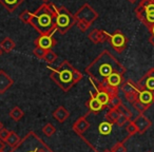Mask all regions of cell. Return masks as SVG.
I'll return each mask as SVG.
<instances>
[{
  "label": "cell",
  "instance_id": "cell-1",
  "mask_svg": "<svg viewBox=\"0 0 154 152\" xmlns=\"http://www.w3.org/2000/svg\"><path fill=\"white\" fill-rule=\"evenodd\" d=\"M86 73L94 82H103L113 73H126V68L109 51H103L88 67Z\"/></svg>",
  "mask_w": 154,
  "mask_h": 152
},
{
  "label": "cell",
  "instance_id": "cell-2",
  "mask_svg": "<svg viewBox=\"0 0 154 152\" xmlns=\"http://www.w3.org/2000/svg\"><path fill=\"white\" fill-rule=\"evenodd\" d=\"M48 69L51 71V79L64 92H69L74 85L78 84L84 77L82 73L68 60H63L57 68L49 66Z\"/></svg>",
  "mask_w": 154,
  "mask_h": 152
},
{
  "label": "cell",
  "instance_id": "cell-3",
  "mask_svg": "<svg viewBox=\"0 0 154 152\" xmlns=\"http://www.w3.org/2000/svg\"><path fill=\"white\" fill-rule=\"evenodd\" d=\"M40 35H51L56 30V5L43 3L33 13L30 23Z\"/></svg>",
  "mask_w": 154,
  "mask_h": 152
},
{
  "label": "cell",
  "instance_id": "cell-4",
  "mask_svg": "<svg viewBox=\"0 0 154 152\" xmlns=\"http://www.w3.org/2000/svg\"><path fill=\"white\" fill-rule=\"evenodd\" d=\"M14 152H54L38 135L33 131H30L20 144L13 149Z\"/></svg>",
  "mask_w": 154,
  "mask_h": 152
},
{
  "label": "cell",
  "instance_id": "cell-5",
  "mask_svg": "<svg viewBox=\"0 0 154 152\" xmlns=\"http://www.w3.org/2000/svg\"><path fill=\"white\" fill-rule=\"evenodd\" d=\"M135 15L149 30L154 26V0H140L135 8Z\"/></svg>",
  "mask_w": 154,
  "mask_h": 152
},
{
  "label": "cell",
  "instance_id": "cell-6",
  "mask_svg": "<svg viewBox=\"0 0 154 152\" xmlns=\"http://www.w3.org/2000/svg\"><path fill=\"white\" fill-rule=\"evenodd\" d=\"M76 24L74 15L66 7H56V30L64 35L73 26Z\"/></svg>",
  "mask_w": 154,
  "mask_h": 152
},
{
  "label": "cell",
  "instance_id": "cell-7",
  "mask_svg": "<svg viewBox=\"0 0 154 152\" xmlns=\"http://www.w3.org/2000/svg\"><path fill=\"white\" fill-rule=\"evenodd\" d=\"M76 23H86L91 26V24L98 18V13L91 7L89 3H85L74 15Z\"/></svg>",
  "mask_w": 154,
  "mask_h": 152
},
{
  "label": "cell",
  "instance_id": "cell-8",
  "mask_svg": "<svg viewBox=\"0 0 154 152\" xmlns=\"http://www.w3.org/2000/svg\"><path fill=\"white\" fill-rule=\"evenodd\" d=\"M107 40L110 42V45H112L114 50L117 53L122 54V52L126 50L127 45H128V37L126 36L124 32H122L120 30L115 31L112 34H107Z\"/></svg>",
  "mask_w": 154,
  "mask_h": 152
},
{
  "label": "cell",
  "instance_id": "cell-9",
  "mask_svg": "<svg viewBox=\"0 0 154 152\" xmlns=\"http://www.w3.org/2000/svg\"><path fill=\"white\" fill-rule=\"evenodd\" d=\"M122 91L124 93L126 99L130 104H133L134 101H136L138 99V88H137L136 82H134L133 80L128 79L125 80L122 84Z\"/></svg>",
  "mask_w": 154,
  "mask_h": 152
},
{
  "label": "cell",
  "instance_id": "cell-10",
  "mask_svg": "<svg viewBox=\"0 0 154 152\" xmlns=\"http://www.w3.org/2000/svg\"><path fill=\"white\" fill-rule=\"evenodd\" d=\"M136 85L138 90H149L154 92V67L143 75Z\"/></svg>",
  "mask_w": 154,
  "mask_h": 152
},
{
  "label": "cell",
  "instance_id": "cell-11",
  "mask_svg": "<svg viewBox=\"0 0 154 152\" xmlns=\"http://www.w3.org/2000/svg\"><path fill=\"white\" fill-rule=\"evenodd\" d=\"M56 39L54 38L53 34L51 35H40L39 37H37L34 41L35 47H39L41 49L45 50V51H49L52 50L56 45Z\"/></svg>",
  "mask_w": 154,
  "mask_h": 152
},
{
  "label": "cell",
  "instance_id": "cell-12",
  "mask_svg": "<svg viewBox=\"0 0 154 152\" xmlns=\"http://www.w3.org/2000/svg\"><path fill=\"white\" fill-rule=\"evenodd\" d=\"M132 120L135 124V126H136L139 134H143V133L147 130H149L150 127L152 126V122L147 116L143 115V114H138V115Z\"/></svg>",
  "mask_w": 154,
  "mask_h": 152
},
{
  "label": "cell",
  "instance_id": "cell-13",
  "mask_svg": "<svg viewBox=\"0 0 154 152\" xmlns=\"http://www.w3.org/2000/svg\"><path fill=\"white\" fill-rule=\"evenodd\" d=\"M89 127H90V123L87 119V115H85V116H80V117L73 124L72 129L77 135L82 136L84 133L89 129Z\"/></svg>",
  "mask_w": 154,
  "mask_h": 152
},
{
  "label": "cell",
  "instance_id": "cell-14",
  "mask_svg": "<svg viewBox=\"0 0 154 152\" xmlns=\"http://www.w3.org/2000/svg\"><path fill=\"white\" fill-rule=\"evenodd\" d=\"M107 34L108 32L103 30H98V29H94L90 32V34L88 35V38L90 39L91 42H93L94 45H98V43H103L105 41H107Z\"/></svg>",
  "mask_w": 154,
  "mask_h": 152
},
{
  "label": "cell",
  "instance_id": "cell-15",
  "mask_svg": "<svg viewBox=\"0 0 154 152\" xmlns=\"http://www.w3.org/2000/svg\"><path fill=\"white\" fill-rule=\"evenodd\" d=\"M14 84V80L5 71L0 70V94L5 93Z\"/></svg>",
  "mask_w": 154,
  "mask_h": 152
},
{
  "label": "cell",
  "instance_id": "cell-16",
  "mask_svg": "<svg viewBox=\"0 0 154 152\" xmlns=\"http://www.w3.org/2000/svg\"><path fill=\"white\" fill-rule=\"evenodd\" d=\"M90 99H89L88 101L86 103V106L88 107L89 109V113H99V112H101V110H103L105 108H103V106L101 105L100 103H99L98 101H97L96 98L94 97V95L92 94V93L90 92Z\"/></svg>",
  "mask_w": 154,
  "mask_h": 152
},
{
  "label": "cell",
  "instance_id": "cell-17",
  "mask_svg": "<svg viewBox=\"0 0 154 152\" xmlns=\"http://www.w3.org/2000/svg\"><path fill=\"white\" fill-rule=\"evenodd\" d=\"M138 101L145 105L151 106L154 103V92L149 90H139Z\"/></svg>",
  "mask_w": 154,
  "mask_h": 152
},
{
  "label": "cell",
  "instance_id": "cell-18",
  "mask_svg": "<svg viewBox=\"0 0 154 152\" xmlns=\"http://www.w3.org/2000/svg\"><path fill=\"white\" fill-rule=\"evenodd\" d=\"M23 2L24 0H0V5H2L9 13H13Z\"/></svg>",
  "mask_w": 154,
  "mask_h": 152
},
{
  "label": "cell",
  "instance_id": "cell-19",
  "mask_svg": "<svg viewBox=\"0 0 154 152\" xmlns=\"http://www.w3.org/2000/svg\"><path fill=\"white\" fill-rule=\"evenodd\" d=\"M70 116V112L63 107V106H59L56 110L53 112V117L57 120L58 123H64Z\"/></svg>",
  "mask_w": 154,
  "mask_h": 152
},
{
  "label": "cell",
  "instance_id": "cell-20",
  "mask_svg": "<svg viewBox=\"0 0 154 152\" xmlns=\"http://www.w3.org/2000/svg\"><path fill=\"white\" fill-rule=\"evenodd\" d=\"M106 82H107L110 86L118 88V87L122 86V84L125 82L124 74H122V73H113V74H111L109 77L106 79Z\"/></svg>",
  "mask_w": 154,
  "mask_h": 152
},
{
  "label": "cell",
  "instance_id": "cell-21",
  "mask_svg": "<svg viewBox=\"0 0 154 152\" xmlns=\"http://www.w3.org/2000/svg\"><path fill=\"white\" fill-rule=\"evenodd\" d=\"M20 141H21V138L19 137V135L16 132H14V131H11L9 137H8L7 141H5V144H8V146L11 147L12 149H15L20 144Z\"/></svg>",
  "mask_w": 154,
  "mask_h": 152
},
{
  "label": "cell",
  "instance_id": "cell-22",
  "mask_svg": "<svg viewBox=\"0 0 154 152\" xmlns=\"http://www.w3.org/2000/svg\"><path fill=\"white\" fill-rule=\"evenodd\" d=\"M16 47V42L10 37H5L1 42H0V48L3 50V52L5 53H10L12 52Z\"/></svg>",
  "mask_w": 154,
  "mask_h": 152
},
{
  "label": "cell",
  "instance_id": "cell-23",
  "mask_svg": "<svg viewBox=\"0 0 154 152\" xmlns=\"http://www.w3.org/2000/svg\"><path fill=\"white\" fill-rule=\"evenodd\" d=\"M120 116V113L118 112L117 109H113V108H110L108 110L107 114H106V120L109 123H111L112 125L116 124Z\"/></svg>",
  "mask_w": 154,
  "mask_h": 152
},
{
  "label": "cell",
  "instance_id": "cell-24",
  "mask_svg": "<svg viewBox=\"0 0 154 152\" xmlns=\"http://www.w3.org/2000/svg\"><path fill=\"white\" fill-rule=\"evenodd\" d=\"M99 85H100V87L103 89V90L106 91V92L109 94L110 97H114V96H118V88H115V87H112L110 86L109 84H108L107 82H98Z\"/></svg>",
  "mask_w": 154,
  "mask_h": 152
},
{
  "label": "cell",
  "instance_id": "cell-25",
  "mask_svg": "<svg viewBox=\"0 0 154 152\" xmlns=\"http://www.w3.org/2000/svg\"><path fill=\"white\" fill-rule=\"evenodd\" d=\"M24 116V112L20 109L19 107H14L13 109L10 111V117L14 120V122H19L21 118Z\"/></svg>",
  "mask_w": 154,
  "mask_h": 152
},
{
  "label": "cell",
  "instance_id": "cell-26",
  "mask_svg": "<svg viewBox=\"0 0 154 152\" xmlns=\"http://www.w3.org/2000/svg\"><path fill=\"white\" fill-rule=\"evenodd\" d=\"M112 126H113V125H112L111 123L107 122V120L100 123L98 126L99 133H100L101 135H109L110 133L112 132Z\"/></svg>",
  "mask_w": 154,
  "mask_h": 152
},
{
  "label": "cell",
  "instance_id": "cell-27",
  "mask_svg": "<svg viewBox=\"0 0 154 152\" xmlns=\"http://www.w3.org/2000/svg\"><path fill=\"white\" fill-rule=\"evenodd\" d=\"M132 105H133V107H134V109L138 112V114H143L150 108L149 105H145V104L140 103L138 99H137L136 101H134Z\"/></svg>",
  "mask_w": 154,
  "mask_h": 152
},
{
  "label": "cell",
  "instance_id": "cell-28",
  "mask_svg": "<svg viewBox=\"0 0 154 152\" xmlns=\"http://www.w3.org/2000/svg\"><path fill=\"white\" fill-rule=\"evenodd\" d=\"M118 112L120 113V115L125 116V117H127L129 120H132V117H133V114L132 112L129 110L128 107H126V106L124 105V104H122V105L119 106V107L117 108Z\"/></svg>",
  "mask_w": 154,
  "mask_h": 152
},
{
  "label": "cell",
  "instance_id": "cell-29",
  "mask_svg": "<svg viewBox=\"0 0 154 152\" xmlns=\"http://www.w3.org/2000/svg\"><path fill=\"white\" fill-rule=\"evenodd\" d=\"M56 59H57V54L54 51H52V50L47 51V53H45V58H43V60L49 64H54V62L56 61Z\"/></svg>",
  "mask_w": 154,
  "mask_h": 152
},
{
  "label": "cell",
  "instance_id": "cell-30",
  "mask_svg": "<svg viewBox=\"0 0 154 152\" xmlns=\"http://www.w3.org/2000/svg\"><path fill=\"white\" fill-rule=\"evenodd\" d=\"M42 132H43V134L47 135L48 137H51L55 134L56 129H55V127L51 124V123H48V124H45V127L42 128Z\"/></svg>",
  "mask_w": 154,
  "mask_h": 152
},
{
  "label": "cell",
  "instance_id": "cell-31",
  "mask_svg": "<svg viewBox=\"0 0 154 152\" xmlns=\"http://www.w3.org/2000/svg\"><path fill=\"white\" fill-rule=\"evenodd\" d=\"M126 130H127V132H128V138L133 136V135H135L136 133H138V130H137L136 126H135V124L133 123V120H130V122L127 124Z\"/></svg>",
  "mask_w": 154,
  "mask_h": 152
},
{
  "label": "cell",
  "instance_id": "cell-32",
  "mask_svg": "<svg viewBox=\"0 0 154 152\" xmlns=\"http://www.w3.org/2000/svg\"><path fill=\"white\" fill-rule=\"evenodd\" d=\"M32 16H33V13H31L28 10H26V11L20 13L19 19L21 20L22 22H24V23H30L31 19H32Z\"/></svg>",
  "mask_w": 154,
  "mask_h": 152
},
{
  "label": "cell",
  "instance_id": "cell-33",
  "mask_svg": "<svg viewBox=\"0 0 154 152\" xmlns=\"http://www.w3.org/2000/svg\"><path fill=\"white\" fill-rule=\"evenodd\" d=\"M128 139V137L127 138H125L124 141H118V143H116L115 145L112 147L111 151L112 152H127V148L125 147L124 143Z\"/></svg>",
  "mask_w": 154,
  "mask_h": 152
},
{
  "label": "cell",
  "instance_id": "cell-34",
  "mask_svg": "<svg viewBox=\"0 0 154 152\" xmlns=\"http://www.w3.org/2000/svg\"><path fill=\"white\" fill-rule=\"evenodd\" d=\"M122 104V99L119 98V96H114V97H111L110 99V108H113V109H117L120 105Z\"/></svg>",
  "mask_w": 154,
  "mask_h": 152
},
{
  "label": "cell",
  "instance_id": "cell-35",
  "mask_svg": "<svg viewBox=\"0 0 154 152\" xmlns=\"http://www.w3.org/2000/svg\"><path fill=\"white\" fill-rule=\"evenodd\" d=\"M45 53H47V51L41 49V48H39V47H35V49L33 50V54H34L37 58H39V59H43Z\"/></svg>",
  "mask_w": 154,
  "mask_h": 152
},
{
  "label": "cell",
  "instance_id": "cell-36",
  "mask_svg": "<svg viewBox=\"0 0 154 152\" xmlns=\"http://www.w3.org/2000/svg\"><path fill=\"white\" fill-rule=\"evenodd\" d=\"M10 132H11V131H9L8 129L2 128L1 130H0V139H1V141H5L8 137H9Z\"/></svg>",
  "mask_w": 154,
  "mask_h": 152
},
{
  "label": "cell",
  "instance_id": "cell-37",
  "mask_svg": "<svg viewBox=\"0 0 154 152\" xmlns=\"http://www.w3.org/2000/svg\"><path fill=\"white\" fill-rule=\"evenodd\" d=\"M129 122H130V120H129L128 118L125 117V116H122V115H120L119 118H118V120H117V123H116V125H117L118 127H122L126 124H128Z\"/></svg>",
  "mask_w": 154,
  "mask_h": 152
},
{
  "label": "cell",
  "instance_id": "cell-38",
  "mask_svg": "<svg viewBox=\"0 0 154 152\" xmlns=\"http://www.w3.org/2000/svg\"><path fill=\"white\" fill-rule=\"evenodd\" d=\"M5 148V141H3L0 139V152H3Z\"/></svg>",
  "mask_w": 154,
  "mask_h": 152
},
{
  "label": "cell",
  "instance_id": "cell-39",
  "mask_svg": "<svg viewBox=\"0 0 154 152\" xmlns=\"http://www.w3.org/2000/svg\"><path fill=\"white\" fill-rule=\"evenodd\" d=\"M149 42L154 47V36H153V35H151V36L149 37Z\"/></svg>",
  "mask_w": 154,
  "mask_h": 152
},
{
  "label": "cell",
  "instance_id": "cell-40",
  "mask_svg": "<svg viewBox=\"0 0 154 152\" xmlns=\"http://www.w3.org/2000/svg\"><path fill=\"white\" fill-rule=\"evenodd\" d=\"M148 31H149V32H150V34H151V35H153V36H154V26H152V28H150Z\"/></svg>",
  "mask_w": 154,
  "mask_h": 152
},
{
  "label": "cell",
  "instance_id": "cell-41",
  "mask_svg": "<svg viewBox=\"0 0 154 152\" xmlns=\"http://www.w3.org/2000/svg\"><path fill=\"white\" fill-rule=\"evenodd\" d=\"M128 1H129L130 3H135L136 1H138V0H128Z\"/></svg>",
  "mask_w": 154,
  "mask_h": 152
},
{
  "label": "cell",
  "instance_id": "cell-42",
  "mask_svg": "<svg viewBox=\"0 0 154 152\" xmlns=\"http://www.w3.org/2000/svg\"><path fill=\"white\" fill-rule=\"evenodd\" d=\"M42 1L45 3H50V2H51V0H42Z\"/></svg>",
  "mask_w": 154,
  "mask_h": 152
},
{
  "label": "cell",
  "instance_id": "cell-43",
  "mask_svg": "<svg viewBox=\"0 0 154 152\" xmlns=\"http://www.w3.org/2000/svg\"><path fill=\"white\" fill-rule=\"evenodd\" d=\"M2 128H5V127H3V125H2V123L0 122V130H1V129Z\"/></svg>",
  "mask_w": 154,
  "mask_h": 152
},
{
  "label": "cell",
  "instance_id": "cell-44",
  "mask_svg": "<svg viewBox=\"0 0 154 152\" xmlns=\"http://www.w3.org/2000/svg\"><path fill=\"white\" fill-rule=\"evenodd\" d=\"M2 54H3V50L1 49V48H0V56L2 55Z\"/></svg>",
  "mask_w": 154,
  "mask_h": 152
},
{
  "label": "cell",
  "instance_id": "cell-45",
  "mask_svg": "<svg viewBox=\"0 0 154 152\" xmlns=\"http://www.w3.org/2000/svg\"><path fill=\"white\" fill-rule=\"evenodd\" d=\"M103 152H112L111 150H109V149H106V150H103Z\"/></svg>",
  "mask_w": 154,
  "mask_h": 152
},
{
  "label": "cell",
  "instance_id": "cell-46",
  "mask_svg": "<svg viewBox=\"0 0 154 152\" xmlns=\"http://www.w3.org/2000/svg\"><path fill=\"white\" fill-rule=\"evenodd\" d=\"M148 152H151V151H148Z\"/></svg>",
  "mask_w": 154,
  "mask_h": 152
},
{
  "label": "cell",
  "instance_id": "cell-47",
  "mask_svg": "<svg viewBox=\"0 0 154 152\" xmlns=\"http://www.w3.org/2000/svg\"><path fill=\"white\" fill-rule=\"evenodd\" d=\"M12 152H14V151H12Z\"/></svg>",
  "mask_w": 154,
  "mask_h": 152
}]
</instances>
